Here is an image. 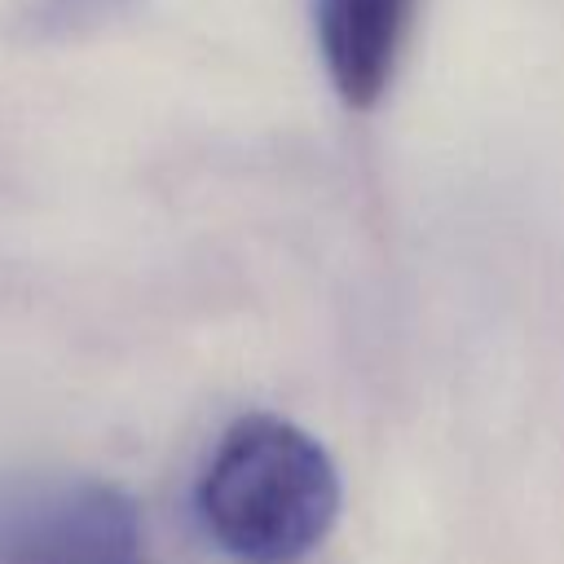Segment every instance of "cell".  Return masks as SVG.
Segmentation results:
<instances>
[{
  "label": "cell",
  "instance_id": "1",
  "mask_svg": "<svg viewBox=\"0 0 564 564\" xmlns=\"http://www.w3.org/2000/svg\"><path fill=\"white\" fill-rule=\"evenodd\" d=\"M339 467L326 445L282 414H242L212 445L194 511L238 564H300L339 520Z\"/></svg>",
  "mask_w": 564,
  "mask_h": 564
},
{
  "label": "cell",
  "instance_id": "2",
  "mask_svg": "<svg viewBox=\"0 0 564 564\" xmlns=\"http://www.w3.org/2000/svg\"><path fill=\"white\" fill-rule=\"evenodd\" d=\"M0 564H159L137 502L93 476H0Z\"/></svg>",
  "mask_w": 564,
  "mask_h": 564
},
{
  "label": "cell",
  "instance_id": "3",
  "mask_svg": "<svg viewBox=\"0 0 564 564\" xmlns=\"http://www.w3.org/2000/svg\"><path fill=\"white\" fill-rule=\"evenodd\" d=\"M423 0H313V40L335 97L375 110L405 57Z\"/></svg>",
  "mask_w": 564,
  "mask_h": 564
},
{
  "label": "cell",
  "instance_id": "4",
  "mask_svg": "<svg viewBox=\"0 0 564 564\" xmlns=\"http://www.w3.org/2000/svg\"><path fill=\"white\" fill-rule=\"evenodd\" d=\"M128 0H4V31L18 44H66L106 26Z\"/></svg>",
  "mask_w": 564,
  "mask_h": 564
}]
</instances>
